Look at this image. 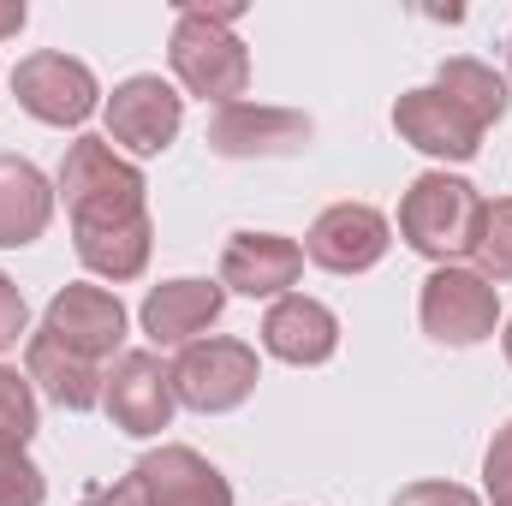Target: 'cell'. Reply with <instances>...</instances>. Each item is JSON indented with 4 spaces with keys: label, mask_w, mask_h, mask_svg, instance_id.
Returning <instances> with one entry per match:
<instances>
[{
    "label": "cell",
    "mask_w": 512,
    "mask_h": 506,
    "mask_svg": "<svg viewBox=\"0 0 512 506\" xmlns=\"http://www.w3.org/2000/svg\"><path fill=\"white\" fill-rule=\"evenodd\" d=\"M233 18H239V6H215V12L185 6L179 24H173V48H167L173 78L191 96L221 102V108H233L251 90V48L233 36Z\"/></svg>",
    "instance_id": "6da1fadb"
},
{
    "label": "cell",
    "mask_w": 512,
    "mask_h": 506,
    "mask_svg": "<svg viewBox=\"0 0 512 506\" xmlns=\"http://www.w3.org/2000/svg\"><path fill=\"white\" fill-rule=\"evenodd\" d=\"M143 173L131 167L126 155L108 143V137H78L60 161V197H66V215H72V233H90V227H126L143 221Z\"/></svg>",
    "instance_id": "7a4b0ae2"
},
{
    "label": "cell",
    "mask_w": 512,
    "mask_h": 506,
    "mask_svg": "<svg viewBox=\"0 0 512 506\" xmlns=\"http://www.w3.org/2000/svg\"><path fill=\"white\" fill-rule=\"evenodd\" d=\"M477 215H483V197H477L471 179H459V173H423V179H411V191L399 203V239L417 256L453 268V256H471Z\"/></svg>",
    "instance_id": "3957f363"
},
{
    "label": "cell",
    "mask_w": 512,
    "mask_h": 506,
    "mask_svg": "<svg viewBox=\"0 0 512 506\" xmlns=\"http://www.w3.org/2000/svg\"><path fill=\"white\" fill-rule=\"evenodd\" d=\"M251 393H256V346H245V340H191L173 358V399L203 411V417L239 411Z\"/></svg>",
    "instance_id": "277c9868"
},
{
    "label": "cell",
    "mask_w": 512,
    "mask_h": 506,
    "mask_svg": "<svg viewBox=\"0 0 512 506\" xmlns=\"http://www.w3.org/2000/svg\"><path fill=\"white\" fill-rule=\"evenodd\" d=\"M423 334L441 346H483L501 322V292L477 268H435L417 298Z\"/></svg>",
    "instance_id": "5b68a950"
},
{
    "label": "cell",
    "mask_w": 512,
    "mask_h": 506,
    "mask_svg": "<svg viewBox=\"0 0 512 506\" xmlns=\"http://www.w3.org/2000/svg\"><path fill=\"white\" fill-rule=\"evenodd\" d=\"M12 96H18V108H24L30 120H42V126H84V120L96 114V102H102L96 72H90L84 60H72V54H54V48L18 60Z\"/></svg>",
    "instance_id": "8992f818"
},
{
    "label": "cell",
    "mask_w": 512,
    "mask_h": 506,
    "mask_svg": "<svg viewBox=\"0 0 512 506\" xmlns=\"http://www.w3.org/2000/svg\"><path fill=\"white\" fill-rule=\"evenodd\" d=\"M102 405H108L120 435H137V441L161 435L173 423V405H179L173 399V364H161V352H120L108 381H102Z\"/></svg>",
    "instance_id": "52a82bcc"
},
{
    "label": "cell",
    "mask_w": 512,
    "mask_h": 506,
    "mask_svg": "<svg viewBox=\"0 0 512 506\" xmlns=\"http://www.w3.org/2000/svg\"><path fill=\"white\" fill-rule=\"evenodd\" d=\"M185 126V96L173 84H161L155 72H137L126 84H114L108 96V143H120L131 155H161Z\"/></svg>",
    "instance_id": "ba28073f"
},
{
    "label": "cell",
    "mask_w": 512,
    "mask_h": 506,
    "mask_svg": "<svg viewBox=\"0 0 512 506\" xmlns=\"http://www.w3.org/2000/svg\"><path fill=\"white\" fill-rule=\"evenodd\" d=\"M42 334H54L60 346H72V352L90 358V364H108V358H120V346H126V304H120L108 286H60V292L48 298Z\"/></svg>",
    "instance_id": "9c48e42d"
},
{
    "label": "cell",
    "mask_w": 512,
    "mask_h": 506,
    "mask_svg": "<svg viewBox=\"0 0 512 506\" xmlns=\"http://www.w3.org/2000/svg\"><path fill=\"white\" fill-rule=\"evenodd\" d=\"M387 245H393V227L370 203H334L304 233V256L316 268H328V274H364L387 256Z\"/></svg>",
    "instance_id": "30bf717a"
},
{
    "label": "cell",
    "mask_w": 512,
    "mask_h": 506,
    "mask_svg": "<svg viewBox=\"0 0 512 506\" xmlns=\"http://www.w3.org/2000/svg\"><path fill=\"white\" fill-rule=\"evenodd\" d=\"M310 114L298 108H256V102H233L209 120V149L227 161H251V155H304L310 149Z\"/></svg>",
    "instance_id": "8fae6325"
},
{
    "label": "cell",
    "mask_w": 512,
    "mask_h": 506,
    "mask_svg": "<svg viewBox=\"0 0 512 506\" xmlns=\"http://www.w3.org/2000/svg\"><path fill=\"white\" fill-rule=\"evenodd\" d=\"M262 346L268 358L280 364H298V370H316L340 352V316L322 304V298H304V292H286L274 298V310L262 316Z\"/></svg>",
    "instance_id": "7c38bea8"
},
{
    "label": "cell",
    "mask_w": 512,
    "mask_h": 506,
    "mask_svg": "<svg viewBox=\"0 0 512 506\" xmlns=\"http://www.w3.org/2000/svg\"><path fill=\"white\" fill-rule=\"evenodd\" d=\"M304 274V245L280 239V233H233L221 251V286L245 292V298H286V286H298Z\"/></svg>",
    "instance_id": "4fadbf2b"
},
{
    "label": "cell",
    "mask_w": 512,
    "mask_h": 506,
    "mask_svg": "<svg viewBox=\"0 0 512 506\" xmlns=\"http://www.w3.org/2000/svg\"><path fill=\"white\" fill-rule=\"evenodd\" d=\"M393 131H399L411 149L435 155V161H471V155L483 149V131L471 126L435 84H429V90H405V96L393 102Z\"/></svg>",
    "instance_id": "5bb4252c"
},
{
    "label": "cell",
    "mask_w": 512,
    "mask_h": 506,
    "mask_svg": "<svg viewBox=\"0 0 512 506\" xmlns=\"http://www.w3.org/2000/svg\"><path fill=\"white\" fill-rule=\"evenodd\" d=\"M131 477L143 483V501L149 506H233L227 477L203 453H191V447H155V453L137 459Z\"/></svg>",
    "instance_id": "9a60e30c"
},
{
    "label": "cell",
    "mask_w": 512,
    "mask_h": 506,
    "mask_svg": "<svg viewBox=\"0 0 512 506\" xmlns=\"http://www.w3.org/2000/svg\"><path fill=\"white\" fill-rule=\"evenodd\" d=\"M221 310H227V286H215V280H167V286H155L149 298H143V334L155 340V346H191L203 328H215L221 322Z\"/></svg>",
    "instance_id": "2e32d148"
},
{
    "label": "cell",
    "mask_w": 512,
    "mask_h": 506,
    "mask_svg": "<svg viewBox=\"0 0 512 506\" xmlns=\"http://www.w3.org/2000/svg\"><path fill=\"white\" fill-rule=\"evenodd\" d=\"M54 221V185L42 179L36 161L0 155V251L36 245Z\"/></svg>",
    "instance_id": "e0dca14e"
},
{
    "label": "cell",
    "mask_w": 512,
    "mask_h": 506,
    "mask_svg": "<svg viewBox=\"0 0 512 506\" xmlns=\"http://www.w3.org/2000/svg\"><path fill=\"white\" fill-rule=\"evenodd\" d=\"M24 376L36 381L60 411H96L102 405V364H90V358H78L72 346H60L54 334H30V346H24Z\"/></svg>",
    "instance_id": "ac0fdd59"
},
{
    "label": "cell",
    "mask_w": 512,
    "mask_h": 506,
    "mask_svg": "<svg viewBox=\"0 0 512 506\" xmlns=\"http://www.w3.org/2000/svg\"><path fill=\"white\" fill-rule=\"evenodd\" d=\"M435 90L471 120L477 131H489L495 120H507L512 96H507V78L495 72V66H483V60H441V72H435Z\"/></svg>",
    "instance_id": "d6986e66"
},
{
    "label": "cell",
    "mask_w": 512,
    "mask_h": 506,
    "mask_svg": "<svg viewBox=\"0 0 512 506\" xmlns=\"http://www.w3.org/2000/svg\"><path fill=\"white\" fill-rule=\"evenodd\" d=\"M78 239V262L102 280H137L149 268V251H155V227L149 215L143 221H126V227H90V233H72Z\"/></svg>",
    "instance_id": "ffe728a7"
},
{
    "label": "cell",
    "mask_w": 512,
    "mask_h": 506,
    "mask_svg": "<svg viewBox=\"0 0 512 506\" xmlns=\"http://www.w3.org/2000/svg\"><path fill=\"white\" fill-rule=\"evenodd\" d=\"M471 256H477V274L495 286V280H512V197H495L483 203L477 215V239H471Z\"/></svg>",
    "instance_id": "44dd1931"
},
{
    "label": "cell",
    "mask_w": 512,
    "mask_h": 506,
    "mask_svg": "<svg viewBox=\"0 0 512 506\" xmlns=\"http://www.w3.org/2000/svg\"><path fill=\"white\" fill-rule=\"evenodd\" d=\"M36 435V393H30V376L6 370L0 364V447H24Z\"/></svg>",
    "instance_id": "7402d4cb"
},
{
    "label": "cell",
    "mask_w": 512,
    "mask_h": 506,
    "mask_svg": "<svg viewBox=\"0 0 512 506\" xmlns=\"http://www.w3.org/2000/svg\"><path fill=\"white\" fill-rule=\"evenodd\" d=\"M42 501H48V483L24 459V447H0V506H42Z\"/></svg>",
    "instance_id": "603a6c76"
},
{
    "label": "cell",
    "mask_w": 512,
    "mask_h": 506,
    "mask_svg": "<svg viewBox=\"0 0 512 506\" xmlns=\"http://www.w3.org/2000/svg\"><path fill=\"white\" fill-rule=\"evenodd\" d=\"M483 483H489V495H495V501L512 495V423L489 441V453H483Z\"/></svg>",
    "instance_id": "cb8c5ba5"
},
{
    "label": "cell",
    "mask_w": 512,
    "mask_h": 506,
    "mask_svg": "<svg viewBox=\"0 0 512 506\" xmlns=\"http://www.w3.org/2000/svg\"><path fill=\"white\" fill-rule=\"evenodd\" d=\"M393 506H483V501L459 483H411V489H399Z\"/></svg>",
    "instance_id": "d4e9b609"
},
{
    "label": "cell",
    "mask_w": 512,
    "mask_h": 506,
    "mask_svg": "<svg viewBox=\"0 0 512 506\" xmlns=\"http://www.w3.org/2000/svg\"><path fill=\"white\" fill-rule=\"evenodd\" d=\"M30 328V310H24V292L0 274V352H12L18 346V334Z\"/></svg>",
    "instance_id": "484cf974"
},
{
    "label": "cell",
    "mask_w": 512,
    "mask_h": 506,
    "mask_svg": "<svg viewBox=\"0 0 512 506\" xmlns=\"http://www.w3.org/2000/svg\"><path fill=\"white\" fill-rule=\"evenodd\" d=\"M78 506H149V501H143V483H137V477H120V483H96V489H84V501Z\"/></svg>",
    "instance_id": "4316f807"
},
{
    "label": "cell",
    "mask_w": 512,
    "mask_h": 506,
    "mask_svg": "<svg viewBox=\"0 0 512 506\" xmlns=\"http://www.w3.org/2000/svg\"><path fill=\"white\" fill-rule=\"evenodd\" d=\"M24 18H30V12H24V0H0V42H6V36H18V30H24Z\"/></svg>",
    "instance_id": "83f0119b"
},
{
    "label": "cell",
    "mask_w": 512,
    "mask_h": 506,
    "mask_svg": "<svg viewBox=\"0 0 512 506\" xmlns=\"http://www.w3.org/2000/svg\"><path fill=\"white\" fill-rule=\"evenodd\" d=\"M501 340H507V364H512V322H507V334H501Z\"/></svg>",
    "instance_id": "f1b7e54d"
},
{
    "label": "cell",
    "mask_w": 512,
    "mask_h": 506,
    "mask_svg": "<svg viewBox=\"0 0 512 506\" xmlns=\"http://www.w3.org/2000/svg\"><path fill=\"white\" fill-rule=\"evenodd\" d=\"M495 506H512V495H501V501H495Z\"/></svg>",
    "instance_id": "f546056e"
}]
</instances>
